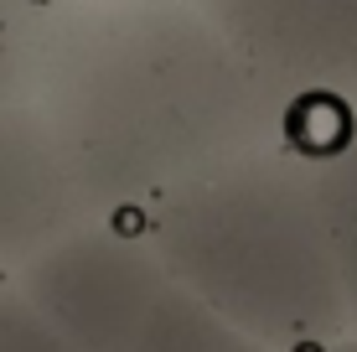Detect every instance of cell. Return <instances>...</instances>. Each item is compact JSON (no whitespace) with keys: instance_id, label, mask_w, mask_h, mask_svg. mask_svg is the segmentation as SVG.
<instances>
[{"instance_id":"2","label":"cell","mask_w":357,"mask_h":352,"mask_svg":"<svg viewBox=\"0 0 357 352\" xmlns=\"http://www.w3.org/2000/svg\"><path fill=\"white\" fill-rule=\"evenodd\" d=\"M130 223L171 280L269 347L301 352L352 332L311 155L264 145L161 192Z\"/></svg>"},{"instance_id":"6","label":"cell","mask_w":357,"mask_h":352,"mask_svg":"<svg viewBox=\"0 0 357 352\" xmlns=\"http://www.w3.org/2000/svg\"><path fill=\"white\" fill-rule=\"evenodd\" d=\"M119 352H280V347L249 337L243 326L218 316L207 300H197L187 285L171 280Z\"/></svg>"},{"instance_id":"9","label":"cell","mask_w":357,"mask_h":352,"mask_svg":"<svg viewBox=\"0 0 357 352\" xmlns=\"http://www.w3.org/2000/svg\"><path fill=\"white\" fill-rule=\"evenodd\" d=\"M0 352H83V347L68 342L16 290V280H0Z\"/></svg>"},{"instance_id":"7","label":"cell","mask_w":357,"mask_h":352,"mask_svg":"<svg viewBox=\"0 0 357 352\" xmlns=\"http://www.w3.org/2000/svg\"><path fill=\"white\" fill-rule=\"evenodd\" d=\"M316 161V181H321V208L331 228V249L342 264V285H347V306H352V332H357V104L342 119L337 140L326 145Z\"/></svg>"},{"instance_id":"3","label":"cell","mask_w":357,"mask_h":352,"mask_svg":"<svg viewBox=\"0 0 357 352\" xmlns=\"http://www.w3.org/2000/svg\"><path fill=\"white\" fill-rule=\"evenodd\" d=\"M10 280L68 342L83 352H119L171 285V270L130 217H93Z\"/></svg>"},{"instance_id":"10","label":"cell","mask_w":357,"mask_h":352,"mask_svg":"<svg viewBox=\"0 0 357 352\" xmlns=\"http://www.w3.org/2000/svg\"><path fill=\"white\" fill-rule=\"evenodd\" d=\"M301 352H357V332H342V337H326V342H311Z\"/></svg>"},{"instance_id":"8","label":"cell","mask_w":357,"mask_h":352,"mask_svg":"<svg viewBox=\"0 0 357 352\" xmlns=\"http://www.w3.org/2000/svg\"><path fill=\"white\" fill-rule=\"evenodd\" d=\"M42 16L47 10H31V0H0V109L26 99Z\"/></svg>"},{"instance_id":"4","label":"cell","mask_w":357,"mask_h":352,"mask_svg":"<svg viewBox=\"0 0 357 352\" xmlns=\"http://www.w3.org/2000/svg\"><path fill=\"white\" fill-rule=\"evenodd\" d=\"M233 36L243 63L280 99L285 119L301 104H357V0H202Z\"/></svg>"},{"instance_id":"1","label":"cell","mask_w":357,"mask_h":352,"mask_svg":"<svg viewBox=\"0 0 357 352\" xmlns=\"http://www.w3.org/2000/svg\"><path fill=\"white\" fill-rule=\"evenodd\" d=\"M26 99L104 217L280 145L285 109L207 6L68 0L42 16Z\"/></svg>"},{"instance_id":"5","label":"cell","mask_w":357,"mask_h":352,"mask_svg":"<svg viewBox=\"0 0 357 352\" xmlns=\"http://www.w3.org/2000/svg\"><path fill=\"white\" fill-rule=\"evenodd\" d=\"M104 217L57 130L31 99L0 109V275H16L57 238Z\"/></svg>"}]
</instances>
